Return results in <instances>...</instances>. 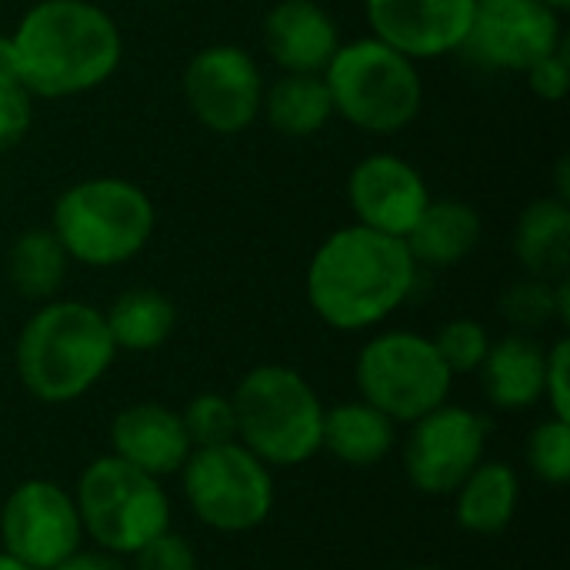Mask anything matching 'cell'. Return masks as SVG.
<instances>
[{
	"instance_id": "obj_27",
	"label": "cell",
	"mask_w": 570,
	"mask_h": 570,
	"mask_svg": "<svg viewBox=\"0 0 570 570\" xmlns=\"http://www.w3.org/2000/svg\"><path fill=\"white\" fill-rule=\"evenodd\" d=\"M524 461L541 484L564 488L570 481V421L544 417L524 444Z\"/></svg>"
},
{
	"instance_id": "obj_18",
	"label": "cell",
	"mask_w": 570,
	"mask_h": 570,
	"mask_svg": "<svg viewBox=\"0 0 570 570\" xmlns=\"http://www.w3.org/2000/svg\"><path fill=\"white\" fill-rule=\"evenodd\" d=\"M548 347L534 334H504L491 341V351L478 371L484 397L498 411H531L544 397Z\"/></svg>"
},
{
	"instance_id": "obj_30",
	"label": "cell",
	"mask_w": 570,
	"mask_h": 570,
	"mask_svg": "<svg viewBox=\"0 0 570 570\" xmlns=\"http://www.w3.org/2000/svg\"><path fill=\"white\" fill-rule=\"evenodd\" d=\"M127 570H200L197 561V551L194 544L177 534V531H164L157 534L154 541H147L134 558H130V568Z\"/></svg>"
},
{
	"instance_id": "obj_21",
	"label": "cell",
	"mask_w": 570,
	"mask_h": 570,
	"mask_svg": "<svg viewBox=\"0 0 570 570\" xmlns=\"http://www.w3.org/2000/svg\"><path fill=\"white\" fill-rule=\"evenodd\" d=\"M451 498H454V521L461 531L478 538H494L508 531L518 514L521 478L508 461L484 458Z\"/></svg>"
},
{
	"instance_id": "obj_23",
	"label": "cell",
	"mask_w": 570,
	"mask_h": 570,
	"mask_svg": "<svg viewBox=\"0 0 570 570\" xmlns=\"http://www.w3.org/2000/svg\"><path fill=\"white\" fill-rule=\"evenodd\" d=\"M261 117L267 127L287 140L317 137L331 120V94L321 73H281L277 80L264 83Z\"/></svg>"
},
{
	"instance_id": "obj_3",
	"label": "cell",
	"mask_w": 570,
	"mask_h": 570,
	"mask_svg": "<svg viewBox=\"0 0 570 570\" xmlns=\"http://www.w3.org/2000/svg\"><path fill=\"white\" fill-rule=\"evenodd\" d=\"M117 354L100 307L77 297H53L37 304L23 321L13 344V367L33 401L60 407L87 397L107 377Z\"/></svg>"
},
{
	"instance_id": "obj_13",
	"label": "cell",
	"mask_w": 570,
	"mask_h": 570,
	"mask_svg": "<svg viewBox=\"0 0 570 570\" xmlns=\"http://www.w3.org/2000/svg\"><path fill=\"white\" fill-rule=\"evenodd\" d=\"M564 13L541 0H511L498 7H478L461 57L494 73H528L534 63L568 43Z\"/></svg>"
},
{
	"instance_id": "obj_34",
	"label": "cell",
	"mask_w": 570,
	"mask_h": 570,
	"mask_svg": "<svg viewBox=\"0 0 570 570\" xmlns=\"http://www.w3.org/2000/svg\"><path fill=\"white\" fill-rule=\"evenodd\" d=\"M53 570H127V564H124V558L107 554L100 548H80V551H73L67 561H60Z\"/></svg>"
},
{
	"instance_id": "obj_39",
	"label": "cell",
	"mask_w": 570,
	"mask_h": 570,
	"mask_svg": "<svg viewBox=\"0 0 570 570\" xmlns=\"http://www.w3.org/2000/svg\"><path fill=\"white\" fill-rule=\"evenodd\" d=\"M401 570H444V568H434V564H414V568H401Z\"/></svg>"
},
{
	"instance_id": "obj_37",
	"label": "cell",
	"mask_w": 570,
	"mask_h": 570,
	"mask_svg": "<svg viewBox=\"0 0 570 570\" xmlns=\"http://www.w3.org/2000/svg\"><path fill=\"white\" fill-rule=\"evenodd\" d=\"M541 3H548L551 10H558V13H568L570 0H541Z\"/></svg>"
},
{
	"instance_id": "obj_38",
	"label": "cell",
	"mask_w": 570,
	"mask_h": 570,
	"mask_svg": "<svg viewBox=\"0 0 570 570\" xmlns=\"http://www.w3.org/2000/svg\"><path fill=\"white\" fill-rule=\"evenodd\" d=\"M498 3H511V0H478V7H498Z\"/></svg>"
},
{
	"instance_id": "obj_10",
	"label": "cell",
	"mask_w": 570,
	"mask_h": 570,
	"mask_svg": "<svg viewBox=\"0 0 570 570\" xmlns=\"http://www.w3.org/2000/svg\"><path fill=\"white\" fill-rule=\"evenodd\" d=\"M264 83L261 63L240 43L200 47L180 77L190 117L220 137H237L261 120Z\"/></svg>"
},
{
	"instance_id": "obj_15",
	"label": "cell",
	"mask_w": 570,
	"mask_h": 570,
	"mask_svg": "<svg viewBox=\"0 0 570 570\" xmlns=\"http://www.w3.org/2000/svg\"><path fill=\"white\" fill-rule=\"evenodd\" d=\"M371 37L414 63L461 50L478 17V0H364Z\"/></svg>"
},
{
	"instance_id": "obj_11",
	"label": "cell",
	"mask_w": 570,
	"mask_h": 570,
	"mask_svg": "<svg viewBox=\"0 0 570 570\" xmlns=\"http://www.w3.org/2000/svg\"><path fill=\"white\" fill-rule=\"evenodd\" d=\"M488 417L461 404H441L407 424L404 474L424 498H451L488 458Z\"/></svg>"
},
{
	"instance_id": "obj_24",
	"label": "cell",
	"mask_w": 570,
	"mask_h": 570,
	"mask_svg": "<svg viewBox=\"0 0 570 570\" xmlns=\"http://www.w3.org/2000/svg\"><path fill=\"white\" fill-rule=\"evenodd\" d=\"M104 321L117 351L150 354L170 341L177 327V307L157 287H127L104 311Z\"/></svg>"
},
{
	"instance_id": "obj_8",
	"label": "cell",
	"mask_w": 570,
	"mask_h": 570,
	"mask_svg": "<svg viewBox=\"0 0 570 570\" xmlns=\"http://www.w3.org/2000/svg\"><path fill=\"white\" fill-rule=\"evenodd\" d=\"M361 401L374 404L397 428L414 424L434 407L448 404L454 374L441 361L434 337L421 331H381L364 341L354 361Z\"/></svg>"
},
{
	"instance_id": "obj_12",
	"label": "cell",
	"mask_w": 570,
	"mask_h": 570,
	"mask_svg": "<svg viewBox=\"0 0 570 570\" xmlns=\"http://www.w3.org/2000/svg\"><path fill=\"white\" fill-rule=\"evenodd\" d=\"M83 548L73 491L47 478L17 484L0 504V551L30 570H53Z\"/></svg>"
},
{
	"instance_id": "obj_9",
	"label": "cell",
	"mask_w": 570,
	"mask_h": 570,
	"mask_svg": "<svg viewBox=\"0 0 570 570\" xmlns=\"http://www.w3.org/2000/svg\"><path fill=\"white\" fill-rule=\"evenodd\" d=\"M177 478L190 514L217 534H250L277 504L274 471L240 441L190 451Z\"/></svg>"
},
{
	"instance_id": "obj_1",
	"label": "cell",
	"mask_w": 570,
	"mask_h": 570,
	"mask_svg": "<svg viewBox=\"0 0 570 570\" xmlns=\"http://www.w3.org/2000/svg\"><path fill=\"white\" fill-rule=\"evenodd\" d=\"M417 271L401 237L347 224L327 234L311 254L304 294L321 324L341 334H364L411 301Z\"/></svg>"
},
{
	"instance_id": "obj_26",
	"label": "cell",
	"mask_w": 570,
	"mask_h": 570,
	"mask_svg": "<svg viewBox=\"0 0 570 570\" xmlns=\"http://www.w3.org/2000/svg\"><path fill=\"white\" fill-rule=\"evenodd\" d=\"M501 317L518 334H538L551 324H558V301H554V281L524 274L501 294Z\"/></svg>"
},
{
	"instance_id": "obj_36",
	"label": "cell",
	"mask_w": 570,
	"mask_h": 570,
	"mask_svg": "<svg viewBox=\"0 0 570 570\" xmlns=\"http://www.w3.org/2000/svg\"><path fill=\"white\" fill-rule=\"evenodd\" d=\"M0 570H30V568H23L20 561H13L10 554H3V551H0Z\"/></svg>"
},
{
	"instance_id": "obj_32",
	"label": "cell",
	"mask_w": 570,
	"mask_h": 570,
	"mask_svg": "<svg viewBox=\"0 0 570 570\" xmlns=\"http://www.w3.org/2000/svg\"><path fill=\"white\" fill-rule=\"evenodd\" d=\"M548 414L570 421V341L558 337L548 347V361H544V397Z\"/></svg>"
},
{
	"instance_id": "obj_17",
	"label": "cell",
	"mask_w": 570,
	"mask_h": 570,
	"mask_svg": "<svg viewBox=\"0 0 570 570\" xmlns=\"http://www.w3.org/2000/svg\"><path fill=\"white\" fill-rule=\"evenodd\" d=\"M261 40L281 73H324L341 47V27L321 0H277Z\"/></svg>"
},
{
	"instance_id": "obj_2",
	"label": "cell",
	"mask_w": 570,
	"mask_h": 570,
	"mask_svg": "<svg viewBox=\"0 0 570 570\" xmlns=\"http://www.w3.org/2000/svg\"><path fill=\"white\" fill-rule=\"evenodd\" d=\"M10 37L20 83L33 100L83 97L124 60L117 20L94 0H30Z\"/></svg>"
},
{
	"instance_id": "obj_31",
	"label": "cell",
	"mask_w": 570,
	"mask_h": 570,
	"mask_svg": "<svg viewBox=\"0 0 570 570\" xmlns=\"http://www.w3.org/2000/svg\"><path fill=\"white\" fill-rule=\"evenodd\" d=\"M37 100L23 90V83H0V154L17 147L37 117Z\"/></svg>"
},
{
	"instance_id": "obj_20",
	"label": "cell",
	"mask_w": 570,
	"mask_h": 570,
	"mask_svg": "<svg viewBox=\"0 0 570 570\" xmlns=\"http://www.w3.org/2000/svg\"><path fill=\"white\" fill-rule=\"evenodd\" d=\"M397 448V424L367 401H341L324 407L321 451L347 468H377Z\"/></svg>"
},
{
	"instance_id": "obj_16",
	"label": "cell",
	"mask_w": 570,
	"mask_h": 570,
	"mask_svg": "<svg viewBox=\"0 0 570 570\" xmlns=\"http://www.w3.org/2000/svg\"><path fill=\"white\" fill-rule=\"evenodd\" d=\"M190 451L194 448L184 431L180 411L160 401L127 404L110 421V454L150 478H177Z\"/></svg>"
},
{
	"instance_id": "obj_29",
	"label": "cell",
	"mask_w": 570,
	"mask_h": 570,
	"mask_svg": "<svg viewBox=\"0 0 570 570\" xmlns=\"http://www.w3.org/2000/svg\"><path fill=\"white\" fill-rule=\"evenodd\" d=\"M491 341H494L491 331L474 317H454L434 334V347H438L441 361L448 364V371L454 377L478 374L488 351H491Z\"/></svg>"
},
{
	"instance_id": "obj_28",
	"label": "cell",
	"mask_w": 570,
	"mask_h": 570,
	"mask_svg": "<svg viewBox=\"0 0 570 570\" xmlns=\"http://www.w3.org/2000/svg\"><path fill=\"white\" fill-rule=\"evenodd\" d=\"M180 421H184V431H187L194 451L237 441V417H234L230 394L204 391V394L190 397L187 407L180 411Z\"/></svg>"
},
{
	"instance_id": "obj_25",
	"label": "cell",
	"mask_w": 570,
	"mask_h": 570,
	"mask_svg": "<svg viewBox=\"0 0 570 570\" xmlns=\"http://www.w3.org/2000/svg\"><path fill=\"white\" fill-rule=\"evenodd\" d=\"M67 274L70 257L50 227H27L7 250V281L30 304H47L60 297Z\"/></svg>"
},
{
	"instance_id": "obj_33",
	"label": "cell",
	"mask_w": 570,
	"mask_h": 570,
	"mask_svg": "<svg viewBox=\"0 0 570 570\" xmlns=\"http://www.w3.org/2000/svg\"><path fill=\"white\" fill-rule=\"evenodd\" d=\"M528 87L538 100L544 104H558L564 100L570 87V57H568V43L561 50H554L551 57H544L541 63H534L528 73Z\"/></svg>"
},
{
	"instance_id": "obj_19",
	"label": "cell",
	"mask_w": 570,
	"mask_h": 570,
	"mask_svg": "<svg viewBox=\"0 0 570 570\" xmlns=\"http://www.w3.org/2000/svg\"><path fill=\"white\" fill-rule=\"evenodd\" d=\"M484 234V220L474 204L458 197H431L414 230L404 237L417 267L448 271L468 261Z\"/></svg>"
},
{
	"instance_id": "obj_5",
	"label": "cell",
	"mask_w": 570,
	"mask_h": 570,
	"mask_svg": "<svg viewBox=\"0 0 570 570\" xmlns=\"http://www.w3.org/2000/svg\"><path fill=\"white\" fill-rule=\"evenodd\" d=\"M230 404L237 441L271 471L304 468L321 454L324 401L301 371L257 364L237 381Z\"/></svg>"
},
{
	"instance_id": "obj_22",
	"label": "cell",
	"mask_w": 570,
	"mask_h": 570,
	"mask_svg": "<svg viewBox=\"0 0 570 570\" xmlns=\"http://www.w3.org/2000/svg\"><path fill=\"white\" fill-rule=\"evenodd\" d=\"M514 257L531 277L561 281L570 267V204L561 197L531 200L514 224Z\"/></svg>"
},
{
	"instance_id": "obj_14",
	"label": "cell",
	"mask_w": 570,
	"mask_h": 570,
	"mask_svg": "<svg viewBox=\"0 0 570 570\" xmlns=\"http://www.w3.org/2000/svg\"><path fill=\"white\" fill-rule=\"evenodd\" d=\"M344 190L354 224L401 240L414 230L424 207L431 204V187L424 174L407 157L391 150H374L361 157L351 167Z\"/></svg>"
},
{
	"instance_id": "obj_35",
	"label": "cell",
	"mask_w": 570,
	"mask_h": 570,
	"mask_svg": "<svg viewBox=\"0 0 570 570\" xmlns=\"http://www.w3.org/2000/svg\"><path fill=\"white\" fill-rule=\"evenodd\" d=\"M0 83H20L17 50H13V37L10 33H0Z\"/></svg>"
},
{
	"instance_id": "obj_7",
	"label": "cell",
	"mask_w": 570,
	"mask_h": 570,
	"mask_svg": "<svg viewBox=\"0 0 570 570\" xmlns=\"http://www.w3.org/2000/svg\"><path fill=\"white\" fill-rule=\"evenodd\" d=\"M73 504L83 541L117 558H134L147 541L170 528V494L164 491V481L114 454H104L80 471Z\"/></svg>"
},
{
	"instance_id": "obj_4",
	"label": "cell",
	"mask_w": 570,
	"mask_h": 570,
	"mask_svg": "<svg viewBox=\"0 0 570 570\" xmlns=\"http://www.w3.org/2000/svg\"><path fill=\"white\" fill-rule=\"evenodd\" d=\"M154 227L157 210L150 194L114 174L83 177L63 187L50 210V230L70 264H83L90 271H110L144 254Z\"/></svg>"
},
{
	"instance_id": "obj_6",
	"label": "cell",
	"mask_w": 570,
	"mask_h": 570,
	"mask_svg": "<svg viewBox=\"0 0 570 570\" xmlns=\"http://www.w3.org/2000/svg\"><path fill=\"white\" fill-rule=\"evenodd\" d=\"M321 77L327 83L334 117L371 137H394L424 110L421 67L371 33L341 40Z\"/></svg>"
}]
</instances>
